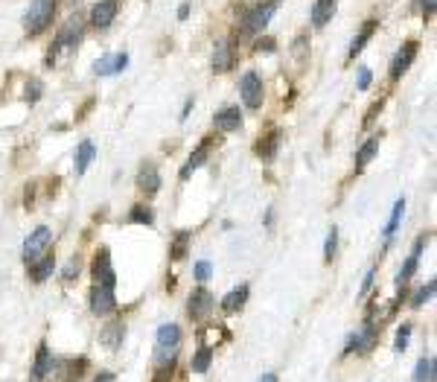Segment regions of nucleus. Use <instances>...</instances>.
<instances>
[{
	"instance_id": "1",
	"label": "nucleus",
	"mask_w": 437,
	"mask_h": 382,
	"mask_svg": "<svg viewBox=\"0 0 437 382\" xmlns=\"http://www.w3.org/2000/svg\"><path fill=\"white\" fill-rule=\"evenodd\" d=\"M56 4H58V0H33V4H29L26 15H23V33H26L29 38L41 36L44 29L53 24Z\"/></svg>"
},
{
	"instance_id": "2",
	"label": "nucleus",
	"mask_w": 437,
	"mask_h": 382,
	"mask_svg": "<svg viewBox=\"0 0 437 382\" xmlns=\"http://www.w3.org/2000/svg\"><path fill=\"white\" fill-rule=\"evenodd\" d=\"M178 347H181V327L178 324H161L158 336H154V362L164 365V362L175 359Z\"/></svg>"
},
{
	"instance_id": "3",
	"label": "nucleus",
	"mask_w": 437,
	"mask_h": 382,
	"mask_svg": "<svg viewBox=\"0 0 437 382\" xmlns=\"http://www.w3.org/2000/svg\"><path fill=\"white\" fill-rule=\"evenodd\" d=\"M379 327H377V321H364V327L362 330H356V336L347 341V347H344V356H367L373 347H377V341H379Z\"/></svg>"
},
{
	"instance_id": "4",
	"label": "nucleus",
	"mask_w": 437,
	"mask_h": 382,
	"mask_svg": "<svg viewBox=\"0 0 437 382\" xmlns=\"http://www.w3.org/2000/svg\"><path fill=\"white\" fill-rule=\"evenodd\" d=\"M274 12H277V0H265V4L254 6L251 12L245 15V21H242V36H257V33H263Z\"/></svg>"
},
{
	"instance_id": "5",
	"label": "nucleus",
	"mask_w": 437,
	"mask_h": 382,
	"mask_svg": "<svg viewBox=\"0 0 437 382\" xmlns=\"http://www.w3.org/2000/svg\"><path fill=\"white\" fill-rule=\"evenodd\" d=\"M79 38H82V24H79V18H76V21H68L65 26L58 29V36H56V41H53V47H50L47 65H56V56H58L61 50H73V47L79 44Z\"/></svg>"
},
{
	"instance_id": "6",
	"label": "nucleus",
	"mask_w": 437,
	"mask_h": 382,
	"mask_svg": "<svg viewBox=\"0 0 437 382\" xmlns=\"http://www.w3.org/2000/svg\"><path fill=\"white\" fill-rule=\"evenodd\" d=\"M239 93H242V103L245 108H251V111H260L263 108V100H265V88H263V79L254 73V71H248L239 82Z\"/></svg>"
},
{
	"instance_id": "7",
	"label": "nucleus",
	"mask_w": 437,
	"mask_h": 382,
	"mask_svg": "<svg viewBox=\"0 0 437 382\" xmlns=\"http://www.w3.org/2000/svg\"><path fill=\"white\" fill-rule=\"evenodd\" d=\"M50 242H53V231H50L47 225H38L33 234L23 239V263H26V266L36 263L41 254L50 248Z\"/></svg>"
},
{
	"instance_id": "8",
	"label": "nucleus",
	"mask_w": 437,
	"mask_h": 382,
	"mask_svg": "<svg viewBox=\"0 0 437 382\" xmlns=\"http://www.w3.org/2000/svg\"><path fill=\"white\" fill-rule=\"evenodd\" d=\"M88 373V359H53L50 376H58V382H82Z\"/></svg>"
},
{
	"instance_id": "9",
	"label": "nucleus",
	"mask_w": 437,
	"mask_h": 382,
	"mask_svg": "<svg viewBox=\"0 0 437 382\" xmlns=\"http://www.w3.org/2000/svg\"><path fill=\"white\" fill-rule=\"evenodd\" d=\"M216 306V298L204 289V286H196V289L190 292V298H186V315L193 318V321H204V318L213 312Z\"/></svg>"
},
{
	"instance_id": "10",
	"label": "nucleus",
	"mask_w": 437,
	"mask_h": 382,
	"mask_svg": "<svg viewBox=\"0 0 437 382\" xmlns=\"http://www.w3.org/2000/svg\"><path fill=\"white\" fill-rule=\"evenodd\" d=\"M114 309H117L114 286H100V283H93V289H90V312H93V315H111Z\"/></svg>"
},
{
	"instance_id": "11",
	"label": "nucleus",
	"mask_w": 437,
	"mask_h": 382,
	"mask_svg": "<svg viewBox=\"0 0 437 382\" xmlns=\"http://www.w3.org/2000/svg\"><path fill=\"white\" fill-rule=\"evenodd\" d=\"M90 274H93V283H100V286H117V274L111 269V251L105 245L97 251V257H93Z\"/></svg>"
},
{
	"instance_id": "12",
	"label": "nucleus",
	"mask_w": 437,
	"mask_h": 382,
	"mask_svg": "<svg viewBox=\"0 0 437 382\" xmlns=\"http://www.w3.org/2000/svg\"><path fill=\"white\" fill-rule=\"evenodd\" d=\"M428 245V234H420L417 237V242H414V248H411V254H409V260H405V266L399 269V274H396V286L399 289H405V283H409L411 277H414V272H417V266H420V257H423V248Z\"/></svg>"
},
{
	"instance_id": "13",
	"label": "nucleus",
	"mask_w": 437,
	"mask_h": 382,
	"mask_svg": "<svg viewBox=\"0 0 437 382\" xmlns=\"http://www.w3.org/2000/svg\"><path fill=\"white\" fill-rule=\"evenodd\" d=\"M417 50H420V41H405L402 47H399V53L394 56V61H391V82H399L402 79V73L411 68V61L417 58Z\"/></svg>"
},
{
	"instance_id": "14",
	"label": "nucleus",
	"mask_w": 437,
	"mask_h": 382,
	"mask_svg": "<svg viewBox=\"0 0 437 382\" xmlns=\"http://www.w3.org/2000/svg\"><path fill=\"white\" fill-rule=\"evenodd\" d=\"M129 68V53H108V56H102V58H97L93 61V73L97 76H114V73H122Z\"/></svg>"
},
{
	"instance_id": "15",
	"label": "nucleus",
	"mask_w": 437,
	"mask_h": 382,
	"mask_svg": "<svg viewBox=\"0 0 437 382\" xmlns=\"http://www.w3.org/2000/svg\"><path fill=\"white\" fill-rule=\"evenodd\" d=\"M213 143H218V140H213V138H204L201 143H199V149L190 155V158H186V164L181 167V172H178V178L181 181H186V178H190L196 170H201L204 164H207V158H210V149H213Z\"/></svg>"
},
{
	"instance_id": "16",
	"label": "nucleus",
	"mask_w": 437,
	"mask_h": 382,
	"mask_svg": "<svg viewBox=\"0 0 437 382\" xmlns=\"http://www.w3.org/2000/svg\"><path fill=\"white\" fill-rule=\"evenodd\" d=\"M117 9H120L117 0H100V4H93V9H90V26L93 29H108L114 24V18H117Z\"/></svg>"
},
{
	"instance_id": "17",
	"label": "nucleus",
	"mask_w": 437,
	"mask_h": 382,
	"mask_svg": "<svg viewBox=\"0 0 437 382\" xmlns=\"http://www.w3.org/2000/svg\"><path fill=\"white\" fill-rule=\"evenodd\" d=\"M213 125L218 132H236L239 125H242V111L239 105H225V108H218L216 117H213Z\"/></svg>"
},
{
	"instance_id": "18",
	"label": "nucleus",
	"mask_w": 437,
	"mask_h": 382,
	"mask_svg": "<svg viewBox=\"0 0 437 382\" xmlns=\"http://www.w3.org/2000/svg\"><path fill=\"white\" fill-rule=\"evenodd\" d=\"M137 190H140V193H146V196H154L161 190V172H158V167H154V164H143L140 167V172H137Z\"/></svg>"
},
{
	"instance_id": "19",
	"label": "nucleus",
	"mask_w": 437,
	"mask_h": 382,
	"mask_svg": "<svg viewBox=\"0 0 437 382\" xmlns=\"http://www.w3.org/2000/svg\"><path fill=\"white\" fill-rule=\"evenodd\" d=\"M26 269H29V277H33V283H44L56 272V254L53 251H44L41 257L36 263H29Z\"/></svg>"
},
{
	"instance_id": "20",
	"label": "nucleus",
	"mask_w": 437,
	"mask_h": 382,
	"mask_svg": "<svg viewBox=\"0 0 437 382\" xmlns=\"http://www.w3.org/2000/svg\"><path fill=\"white\" fill-rule=\"evenodd\" d=\"M122 339H126V324H122V321H108L100 330V344L108 347V350H120L122 347Z\"/></svg>"
},
{
	"instance_id": "21",
	"label": "nucleus",
	"mask_w": 437,
	"mask_h": 382,
	"mask_svg": "<svg viewBox=\"0 0 437 382\" xmlns=\"http://www.w3.org/2000/svg\"><path fill=\"white\" fill-rule=\"evenodd\" d=\"M248 295H251V286H248V283H242V286H236V289H231V292L222 298V312H225V315L239 312V309L245 306Z\"/></svg>"
},
{
	"instance_id": "22",
	"label": "nucleus",
	"mask_w": 437,
	"mask_h": 382,
	"mask_svg": "<svg viewBox=\"0 0 437 382\" xmlns=\"http://www.w3.org/2000/svg\"><path fill=\"white\" fill-rule=\"evenodd\" d=\"M233 47L228 41H218L213 50V73H228L233 68Z\"/></svg>"
},
{
	"instance_id": "23",
	"label": "nucleus",
	"mask_w": 437,
	"mask_h": 382,
	"mask_svg": "<svg viewBox=\"0 0 437 382\" xmlns=\"http://www.w3.org/2000/svg\"><path fill=\"white\" fill-rule=\"evenodd\" d=\"M280 140H283V132H280V129H271L268 135H263V138L257 140L254 152L263 158V161H271V158L277 155V149H280Z\"/></svg>"
},
{
	"instance_id": "24",
	"label": "nucleus",
	"mask_w": 437,
	"mask_h": 382,
	"mask_svg": "<svg viewBox=\"0 0 437 382\" xmlns=\"http://www.w3.org/2000/svg\"><path fill=\"white\" fill-rule=\"evenodd\" d=\"M50 368H53V353L47 341L38 344V353H36V365H33V382H44L50 376Z\"/></svg>"
},
{
	"instance_id": "25",
	"label": "nucleus",
	"mask_w": 437,
	"mask_h": 382,
	"mask_svg": "<svg viewBox=\"0 0 437 382\" xmlns=\"http://www.w3.org/2000/svg\"><path fill=\"white\" fill-rule=\"evenodd\" d=\"M335 15V0H315L312 4V26H327Z\"/></svg>"
},
{
	"instance_id": "26",
	"label": "nucleus",
	"mask_w": 437,
	"mask_h": 382,
	"mask_svg": "<svg viewBox=\"0 0 437 382\" xmlns=\"http://www.w3.org/2000/svg\"><path fill=\"white\" fill-rule=\"evenodd\" d=\"M377 26H379V21H367V24L359 29V36L350 41V50H347V58H350V61L364 50V44L373 38V33H377Z\"/></svg>"
},
{
	"instance_id": "27",
	"label": "nucleus",
	"mask_w": 437,
	"mask_h": 382,
	"mask_svg": "<svg viewBox=\"0 0 437 382\" xmlns=\"http://www.w3.org/2000/svg\"><path fill=\"white\" fill-rule=\"evenodd\" d=\"M97 158V146H93L90 140H82L79 146H76V175H85L88 172V167H90V161Z\"/></svg>"
},
{
	"instance_id": "28",
	"label": "nucleus",
	"mask_w": 437,
	"mask_h": 382,
	"mask_svg": "<svg viewBox=\"0 0 437 382\" xmlns=\"http://www.w3.org/2000/svg\"><path fill=\"white\" fill-rule=\"evenodd\" d=\"M377 152H379V138H370L359 152H356V170H364L373 158H377Z\"/></svg>"
},
{
	"instance_id": "29",
	"label": "nucleus",
	"mask_w": 437,
	"mask_h": 382,
	"mask_svg": "<svg viewBox=\"0 0 437 382\" xmlns=\"http://www.w3.org/2000/svg\"><path fill=\"white\" fill-rule=\"evenodd\" d=\"M402 216H405V199H396V205H394V210H391V219H388V225H385V242L394 239L396 228L402 225Z\"/></svg>"
},
{
	"instance_id": "30",
	"label": "nucleus",
	"mask_w": 437,
	"mask_h": 382,
	"mask_svg": "<svg viewBox=\"0 0 437 382\" xmlns=\"http://www.w3.org/2000/svg\"><path fill=\"white\" fill-rule=\"evenodd\" d=\"M210 362H213V350H210L207 344H201L196 353H193L190 368H193V373H207V371H210Z\"/></svg>"
},
{
	"instance_id": "31",
	"label": "nucleus",
	"mask_w": 437,
	"mask_h": 382,
	"mask_svg": "<svg viewBox=\"0 0 437 382\" xmlns=\"http://www.w3.org/2000/svg\"><path fill=\"white\" fill-rule=\"evenodd\" d=\"M186 248H190V234H186V231L175 234V242H172V248H169V260H175V263L186 260Z\"/></svg>"
},
{
	"instance_id": "32",
	"label": "nucleus",
	"mask_w": 437,
	"mask_h": 382,
	"mask_svg": "<svg viewBox=\"0 0 437 382\" xmlns=\"http://www.w3.org/2000/svg\"><path fill=\"white\" fill-rule=\"evenodd\" d=\"M414 382H434V356H423L414 368Z\"/></svg>"
},
{
	"instance_id": "33",
	"label": "nucleus",
	"mask_w": 437,
	"mask_h": 382,
	"mask_svg": "<svg viewBox=\"0 0 437 382\" xmlns=\"http://www.w3.org/2000/svg\"><path fill=\"white\" fill-rule=\"evenodd\" d=\"M129 222H135V225H154V213H152V207H146V205H135L132 210H129Z\"/></svg>"
},
{
	"instance_id": "34",
	"label": "nucleus",
	"mask_w": 437,
	"mask_h": 382,
	"mask_svg": "<svg viewBox=\"0 0 437 382\" xmlns=\"http://www.w3.org/2000/svg\"><path fill=\"white\" fill-rule=\"evenodd\" d=\"M434 292H437V286H434V280H428L426 286H420L417 289V295L411 298V309H420V306H426L431 298H434Z\"/></svg>"
},
{
	"instance_id": "35",
	"label": "nucleus",
	"mask_w": 437,
	"mask_h": 382,
	"mask_svg": "<svg viewBox=\"0 0 437 382\" xmlns=\"http://www.w3.org/2000/svg\"><path fill=\"white\" fill-rule=\"evenodd\" d=\"M335 251H338V228L332 225L330 234H327V242H324V263L335 260Z\"/></svg>"
},
{
	"instance_id": "36",
	"label": "nucleus",
	"mask_w": 437,
	"mask_h": 382,
	"mask_svg": "<svg viewBox=\"0 0 437 382\" xmlns=\"http://www.w3.org/2000/svg\"><path fill=\"white\" fill-rule=\"evenodd\" d=\"M409 341H411V324H402V327L396 330V341H394V350H396V353H402V350L409 347Z\"/></svg>"
},
{
	"instance_id": "37",
	"label": "nucleus",
	"mask_w": 437,
	"mask_h": 382,
	"mask_svg": "<svg viewBox=\"0 0 437 382\" xmlns=\"http://www.w3.org/2000/svg\"><path fill=\"white\" fill-rule=\"evenodd\" d=\"M172 373H175V359H169V362L158 365V373H154V379H152V382H172Z\"/></svg>"
},
{
	"instance_id": "38",
	"label": "nucleus",
	"mask_w": 437,
	"mask_h": 382,
	"mask_svg": "<svg viewBox=\"0 0 437 382\" xmlns=\"http://www.w3.org/2000/svg\"><path fill=\"white\" fill-rule=\"evenodd\" d=\"M41 91H44V88H41L38 79H29V82H26V97H23V100H26V103H38V100H41Z\"/></svg>"
},
{
	"instance_id": "39",
	"label": "nucleus",
	"mask_w": 437,
	"mask_h": 382,
	"mask_svg": "<svg viewBox=\"0 0 437 382\" xmlns=\"http://www.w3.org/2000/svg\"><path fill=\"white\" fill-rule=\"evenodd\" d=\"M193 274H196V280H199V283H207V280H210V274H213V266H210L207 260H199V263H196V269H193Z\"/></svg>"
},
{
	"instance_id": "40",
	"label": "nucleus",
	"mask_w": 437,
	"mask_h": 382,
	"mask_svg": "<svg viewBox=\"0 0 437 382\" xmlns=\"http://www.w3.org/2000/svg\"><path fill=\"white\" fill-rule=\"evenodd\" d=\"M79 272H82V263H79V257H73V260L68 263V269L61 272V280H65V283H70L73 277H79Z\"/></svg>"
},
{
	"instance_id": "41",
	"label": "nucleus",
	"mask_w": 437,
	"mask_h": 382,
	"mask_svg": "<svg viewBox=\"0 0 437 382\" xmlns=\"http://www.w3.org/2000/svg\"><path fill=\"white\" fill-rule=\"evenodd\" d=\"M274 47H277V41H274L271 36L257 38V44H254V50H257V53H274Z\"/></svg>"
},
{
	"instance_id": "42",
	"label": "nucleus",
	"mask_w": 437,
	"mask_h": 382,
	"mask_svg": "<svg viewBox=\"0 0 437 382\" xmlns=\"http://www.w3.org/2000/svg\"><path fill=\"white\" fill-rule=\"evenodd\" d=\"M373 280H377V269H370V272L364 274V280H362V289H359V295H367V292L373 289Z\"/></svg>"
},
{
	"instance_id": "43",
	"label": "nucleus",
	"mask_w": 437,
	"mask_h": 382,
	"mask_svg": "<svg viewBox=\"0 0 437 382\" xmlns=\"http://www.w3.org/2000/svg\"><path fill=\"white\" fill-rule=\"evenodd\" d=\"M306 47H309V38H306V36H298V38H295V44H292V50H295V56H298V58H303V56H306Z\"/></svg>"
},
{
	"instance_id": "44",
	"label": "nucleus",
	"mask_w": 437,
	"mask_h": 382,
	"mask_svg": "<svg viewBox=\"0 0 437 382\" xmlns=\"http://www.w3.org/2000/svg\"><path fill=\"white\" fill-rule=\"evenodd\" d=\"M370 79H373V76H370V68H362V71H359L356 88H359V91H367V88H370Z\"/></svg>"
},
{
	"instance_id": "45",
	"label": "nucleus",
	"mask_w": 437,
	"mask_h": 382,
	"mask_svg": "<svg viewBox=\"0 0 437 382\" xmlns=\"http://www.w3.org/2000/svg\"><path fill=\"white\" fill-rule=\"evenodd\" d=\"M420 6H423V15L431 18V12H434V0H420Z\"/></svg>"
},
{
	"instance_id": "46",
	"label": "nucleus",
	"mask_w": 437,
	"mask_h": 382,
	"mask_svg": "<svg viewBox=\"0 0 437 382\" xmlns=\"http://www.w3.org/2000/svg\"><path fill=\"white\" fill-rule=\"evenodd\" d=\"M93 382H114V373H111V371H100Z\"/></svg>"
},
{
	"instance_id": "47",
	"label": "nucleus",
	"mask_w": 437,
	"mask_h": 382,
	"mask_svg": "<svg viewBox=\"0 0 437 382\" xmlns=\"http://www.w3.org/2000/svg\"><path fill=\"white\" fill-rule=\"evenodd\" d=\"M379 108H382V103H377V105H373V108L367 111V117H364V125H370V123H373V117H377V111H379Z\"/></svg>"
},
{
	"instance_id": "48",
	"label": "nucleus",
	"mask_w": 437,
	"mask_h": 382,
	"mask_svg": "<svg viewBox=\"0 0 437 382\" xmlns=\"http://www.w3.org/2000/svg\"><path fill=\"white\" fill-rule=\"evenodd\" d=\"M193 105H196L193 100H186V103H184V111H181V123H184L186 117H190V111H193Z\"/></svg>"
},
{
	"instance_id": "49",
	"label": "nucleus",
	"mask_w": 437,
	"mask_h": 382,
	"mask_svg": "<svg viewBox=\"0 0 437 382\" xmlns=\"http://www.w3.org/2000/svg\"><path fill=\"white\" fill-rule=\"evenodd\" d=\"M186 18H190V4H184V6L178 9V21H186Z\"/></svg>"
},
{
	"instance_id": "50",
	"label": "nucleus",
	"mask_w": 437,
	"mask_h": 382,
	"mask_svg": "<svg viewBox=\"0 0 437 382\" xmlns=\"http://www.w3.org/2000/svg\"><path fill=\"white\" fill-rule=\"evenodd\" d=\"M260 382H277V373H263Z\"/></svg>"
}]
</instances>
